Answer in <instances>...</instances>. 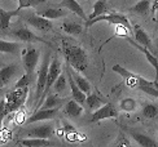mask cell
I'll return each mask as SVG.
<instances>
[{
  "mask_svg": "<svg viewBox=\"0 0 158 147\" xmlns=\"http://www.w3.org/2000/svg\"><path fill=\"white\" fill-rule=\"evenodd\" d=\"M117 116H118L117 107L113 103L106 102L105 105H102L100 109L94 111V113H92V116H91V121L96 123V121H100V120H104V119H113Z\"/></svg>",
  "mask_w": 158,
  "mask_h": 147,
  "instance_id": "11",
  "label": "cell"
},
{
  "mask_svg": "<svg viewBox=\"0 0 158 147\" xmlns=\"http://www.w3.org/2000/svg\"><path fill=\"white\" fill-rule=\"evenodd\" d=\"M9 113L8 109H6V105H5V99H3L2 102H0V123H2V120L4 116H6Z\"/></svg>",
  "mask_w": 158,
  "mask_h": 147,
  "instance_id": "37",
  "label": "cell"
},
{
  "mask_svg": "<svg viewBox=\"0 0 158 147\" xmlns=\"http://www.w3.org/2000/svg\"><path fill=\"white\" fill-rule=\"evenodd\" d=\"M157 88H158V83H157Z\"/></svg>",
  "mask_w": 158,
  "mask_h": 147,
  "instance_id": "42",
  "label": "cell"
},
{
  "mask_svg": "<svg viewBox=\"0 0 158 147\" xmlns=\"http://www.w3.org/2000/svg\"><path fill=\"white\" fill-rule=\"evenodd\" d=\"M18 146H25V147H47L51 146V142L47 138H32L27 137L25 139H19Z\"/></svg>",
  "mask_w": 158,
  "mask_h": 147,
  "instance_id": "22",
  "label": "cell"
},
{
  "mask_svg": "<svg viewBox=\"0 0 158 147\" xmlns=\"http://www.w3.org/2000/svg\"><path fill=\"white\" fill-rule=\"evenodd\" d=\"M23 111H19L18 113H17V115H16V121L19 124V123H23ZM25 121H26V120H25Z\"/></svg>",
  "mask_w": 158,
  "mask_h": 147,
  "instance_id": "40",
  "label": "cell"
},
{
  "mask_svg": "<svg viewBox=\"0 0 158 147\" xmlns=\"http://www.w3.org/2000/svg\"><path fill=\"white\" fill-rule=\"evenodd\" d=\"M134 30H135V42H137L139 44H141L143 46L148 48L150 52L154 53V54L158 57V52H157V49H154V46L152 44V40H150V38H149V35L147 34V32L144 31L139 25H136Z\"/></svg>",
  "mask_w": 158,
  "mask_h": 147,
  "instance_id": "15",
  "label": "cell"
},
{
  "mask_svg": "<svg viewBox=\"0 0 158 147\" xmlns=\"http://www.w3.org/2000/svg\"><path fill=\"white\" fill-rule=\"evenodd\" d=\"M58 111H60L58 107H55V109H39V110L34 111V113H32L29 119H26V123L32 124V123H36V121H44V120L55 119L58 115Z\"/></svg>",
  "mask_w": 158,
  "mask_h": 147,
  "instance_id": "13",
  "label": "cell"
},
{
  "mask_svg": "<svg viewBox=\"0 0 158 147\" xmlns=\"http://www.w3.org/2000/svg\"><path fill=\"white\" fill-rule=\"evenodd\" d=\"M10 35L15 36V38L18 39V40H21V42H26V43H43V44H45V45L51 46V43L45 42L44 39L36 36L34 32L30 31L27 27H23V26H21V27L13 29L12 32H10Z\"/></svg>",
  "mask_w": 158,
  "mask_h": 147,
  "instance_id": "10",
  "label": "cell"
},
{
  "mask_svg": "<svg viewBox=\"0 0 158 147\" xmlns=\"http://www.w3.org/2000/svg\"><path fill=\"white\" fill-rule=\"evenodd\" d=\"M38 14H40L44 18H48V19H57V18H61L64 16H66V12H65L62 8H52V6H47V8H43V9H38L36 10Z\"/></svg>",
  "mask_w": 158,
  "mask_h": 147,
  "instance_id": "19",
  "label": "cell"
},
{
  "mask_svg": "<svg viewBox=\"0 0 158 147\" xmlns=\"http://www.w3.org/2000/svg\"><path fill=\"white\" fill-rule=\"evenodd\" d=\"M127 134L134 139V141L139 145V146H143V147H157V142L154 141L153 138H150L149 136L144 134V133H140L137 130H134V129H127Z\"/></svg>",
  "mask_w": 158,
  "mask_h": 147,
  "instance_id": "14",
  "label": "cell"
},
{
  "mask_svg": "<svg viewBox=\"0 0 158 147\" xmlns=\"http://www.w3.org/2000/svg\"><path fill=\"white\" fill-rule=\"evenodd\" d=\"M114 26H115V34L118 36H123V38L128 36L127 34H128L130 30L126 27V26H123V25H114Z\"/></svg>",
  "mask_w": 158,
  "mask_h": 147,
  "instance_id": "36",
  "label": "cell"
},
{
  "mask_svg": "<svg viewBox=\"0 0 158 147\" xmlns=\"http://www.w3.org/2000/svg\"><path fill=\"white\" fill-rule=\"evenodd\" d=\"M150 8H152V3H150V0H140V2H137L135 5H132L130 8L131 13H134V14H137V16H147Z\"/></svg>",
  "mask_w": 158,
  "mask_h": 147,
  "instance_id": "23",
  "label": "cell"
},
{
  "mask_svg": "<svg viewBox=\"0 0 158 147\" xmlns=\"http://www.w3.org/2000/svg\"><path fill=\"white\" fill-rule=\"evenodd\" d=\"M56 133L55 125L47 123V124H40L36 126H32L23 132V134L26 137H32V138H47L49 139L51 137H53Z\"/></svg>",
  "mask_w": 158,
  "mask_h": 147,
  "instance_id": "9",
  "label": "cell"
},
{
  "mask_svg": "<svg viewBox=\"0 0 158 147\" xmlns=\"http://www.w3.org/2000/svg\"><path fill=\"white\" fill-rule=\"evenodd\" d=\"M62 132H65L66 134H71V133H75V128L73 125H70L68 121H64V129Z\"/></svg>",
  "mask_w": 158,
  "mask_h": 147,
  "instance_id": "39",
  "label": "cell"
},
{
  "mask_svg": "<svg viewBox=\"0 0 158 147\" xmlns=\"http://www.w3.org/2000/svg\"><path fill=\"white\" fill-rule=\"evenodd\" d=\"M105 103H106V101L104 98H101L97 93H89V94H87V98H85V105L92 111H96Z\"/></svg>",
  "mask_w": 158,
  "mask_h": 147,
  "instance_id": "24",
  "label": "cell"
},
{
  "mask_svg": "<svg viewBox=\"0 0 158 147\" xmlns=\"http://www.w3.org/2000/svg\"><path fill=\"white\" fill-rule=\"evenodd\" d=\"M113 146H115V147H122V146H124V147H128V146H131V143H130V141L126 138V136L123 134V132H121L119 133V136H118V138L115 139V142L113 143Z\"/></svg>",
  "mask_w": 158,
  "mask_h": 147,
  "instance_id": "35",
  "label": "cell"
},
{
  "mask_svg": "<svg viewBox=\"0 0 158 147\" xmlns=\"http://www.w3.org/2000/svg\"><path fill=\"white\" fill-rule=\"evenodd\" d=\"M119 107L123 112H134L137 107V102L135 98H123L119 102Z\"/></svg>",
  "mask_w": 158,
  "mask_h": 147,
  "instance_id": "30",
  "label": "cell"
},
{
  "mask_svg": "<svg viewBox=\"0 0 158 147\" xmlns=\"http://www.w3.org/2000/svg\"><path fill=\"white\" fill-rule=\"evenodd\" d=\"M150 10H152L153 13V16H154V21L158 22V0H153V3H152V8H150Z\"/></svg>",
  "mask_w": 158,
  "mask_h": 147,
  "instance_id": "38",
  "label": "cell"
},
{
  "mask_svg": "<svg viewBox=\"0 0 158 147\" xmlns=\"http://www.w3.org/2000/svg\"><path fill=\"white\" fill-rule=\"evenodd\" d=\"M108 10H109V8H108L106 0H97V2L94 4V10H92V13L88 16V19L96 18V17L102 16V14H106ZM88 19H87V21H88Z\"/></svg>",
  "mask_w": 158,
  "mask_h": 147,
  "instance_id": "26",
  "label": "cell"
},
{
  "mask_svg": "<svg viewBox=\"0 0 158 147\" xmlns=\"http://www.w3.org/2000/svg\"><path fill=\"white\" fill-rule=\"evenodd\" d=\"M62 52H64V56L66 58V61L75 71L83 72L85 69H87L88 57H87V53H85V50L82 48V46L71 45V44H68L66 42H64Z\"/></svg>",
  "mask_w": 158,
  "mask_h": 147,
  "instance_id": "1",
  "label": "cell"
},
{
  "mask_svg": "<svg viewBox=\"0 0 158 147\" xmlns=\"http://www.w3.org/2000/svg\"><path fill=\"white\" fill-rule=\"evenodd\" d=\"M18 72V67L17 65H9V66H5L0 70V88L8 85L10 83V80L17 75Z\"/></svg>",
  "mask_w": 158,
  "mask_h": 147,
  "instance_id": "18",
  "label": "cell"
},
{
  "mask_svg": "<svg viewBox=\"0 0 158 147\" xmlns=\"http://www.w3.org/2000/svg\"><path fill=\"white\" fill-rule=\"evenodd\" d=\"M126 40L127 42L132 45V46H135L136 49H139L143 54H144V57L147 58V61L152 65V67L154 69V71H156V79H154V81H158V57L154 54V53H152L148 48H145V46H143L141 44H139L137 42H135L134 39H131L130 36H126Z\"/></svg>",
  "mask_w": 158,
  "mask_h": 147,
  "instance_id": "12",
  "label": "cell"
},
{
  "mask_svg": "<svg viewBox=\"0 0 158 147\" xmlns=\"http://www.w3.org/2000/svg\"><path fill=\"white\" fill-rule=\"evenodd\" d=\"M156 49H158V38H157V42H156Z\"/></svg>",
  "mask_w": 158,
  "mask_h": 147,
  "instance_id": "41",
  "label": "cell"
},
{
  "mask_svg": "<svg viewBox=\"0 0 158 147\" xmlns=\"http://www.w3.org/2000/svg\"><path fill=\"white\" fill-rule=\"evenodd\" d=\"M101 21H105L110 25H123L131 31V23L128 21V18L123 14H119V13H110V14H102V16H98L96 18H92V19H88L85 21V27H91L92 25H95L97 22H101Z\"/></svg>",
  "mask_w": 158,
  "mask_h": 147,
  "instance_id": "7",
  "label": "cell"
},
{
  "mask_svg": "<svg viewBox=\"0 0 158 147\" xmlns=\"http://www.w3.org/2000/svg\"><path fill=\"white\" fill-rule=\"evenodd\" d=\"M27 93H29V86H25V88H16V90L9 92L4 98L8 111L13 112V111L19 110V107L25 103L26 98H27Z\"/></svg>",
  "mask_w": 158,
  "mask_h": 147,
  "instance_id": "3",
  "label": "cell"
},
{
  "mask_svg": "<svg viewBox=\"0 0 158 147\" xmlns=\"http://www.w3.org/2000/svg\"><path fill=\"white\" fill-rule=\"evenodd\" d=\"M62 30L69 35H81L83 31V27H82V25H79L77 22L65 21L62 23Z\"/></svg>",
  "mask_w": 158,
  "mask_h": 147,
  "instance_id": "29",
  "label": "cell"
},
{
  "mask_svg": "<svg viewBox=\"0 0 158 147\" xmlns=\"http://www.w3.org/2000/svg\"><path fill=\"white\" fill-rule=\"evenodd\" d=\"M45 0H18V9L25 8H32V6H38L40 4H44Z\"/></svg>",
  "mask_w": 158,
  "mask_h": 147,
  "instance_id": "33",
  "label": "cell"
},
{
  "mask_svg": "<svg viewBox=\"0 0 158 147\" xmlns=\"http://www.w3.org/2000/svg\"><path fill=\"white\" fill-rule=\"evenodd\" d=\"M31 83H32V79L27 75V74H23V75L21 76V79H19L18 81L16 83L15 88H25V86L31 85Z\"/></svg>",
  "mask_w": 158,
  "mask_h": 147,
  "instance_id": "34",
  "label": "cell"
},
{
  "mask_svg": "<svg viewBox=\"0 0 158 147\" xmlns=\"http://www.w3.org/2000/svg\"><path fill=\"white\" fill-rule=\"evenodd\" d=\"M64 112L66 113L69 117H79L83 112V105H81L79 102H77L75 99L71 98L66 102V105H65Z\"/></svg>",
  "mask_w": 158,
  "mask_h": 147,
  "instance_id": "20",
  "label": "cell"
},
{
  "mask_svg": "<svg viewBox=\"0 0 158 147\" xmlns=\"http://www.w3.org/2000/svg\"><path fill=\"white\" fill-rule=\"evenodd\" d=\"M49 58L51 56L47 54L44 57L43 62L40 65V69L38 70L36 74V89H35V101L36 103L39 102V99L43 96L44 89H45V84H47V76H48V70H49Z\"/></svg>",
  "mask_w": 158,
  "mask_h": 147,
  "instance_id": "6",
  "label": "cell"
},
{
  "mask_svg": "<svg viewBox=\"0 0 158 147\" xmlns=\"http://www.w3.org/2000/svg\"><path fill=\"white\" fill-rule=\"evenodd\" d=\"M143 116L147 119H154L156 116H158V106L153 105V103H147L143 107Z\"/></svg>",
  "mask_w": 158,
  "mask_h": 147,
  "instance_id": "32",
  "label": "cell"
},
{
  "mask_svg": "<svg viewBox=\"0 0 158 147\" xmlns=\"http://www.w3.org/2000/svg\"><path fill=\"white\" fill-rule=\"evenodd\" d=\"M68 84H69L68 79L65 77L64 75H60V76L57 77L56 81H55L53 86H52V89L55 90V93H57V94H60V93H64L65 90H66Z\"/></svg>",
  "mask_w": 158,
  "mask_h": 147,
  "instance_id": "31",
  "label": "cell"
},
{
  "mask_svg": "<svg viewBox=\"0 0 158 147\" xmlns=\"http://www.w3.org/2000/svg\"><path fill=\"white\" fill-rule=\"evenodd\" d=\"M19 10L18 8L15 10H5L0 8V29L2 30H8L10 26V19L13 17L19 16Z\"/></svg>",
  "mask_w": 158,
  "mask_h": 147,
  "instance_id": "21",
  "label": "cell"
},
{
  "mask_svg": "<svg viewBox=\"0 0 158 147\" xmlns=\"http://www.w3.org/2000/svg\"><path fill=\"white\" fill-rule=\"evenodd\" d=\"M22 17H23L26 23H29L30 26H32V27L39 30V31L45 32V31L52 30V27H53L51 19L44 18L40 14H38V13H23Z\"/></svg>",
  "mask_w": 158,
  "mask_h": 147,
  "instance_id": "8",
  "label": "cell"
},
{
  "mask_svg": "<svg viewBox=\"0 0 158 147\" xmlns=\"http://www.w3.org/2000/svg\"><path fill=\"white\" fill-rule=\"evenodd\" d=\"M113 71L119 74V75L123 77V80L126 81V84L131 88H137L139 89L140 86L143 85H149V84H153L154 81H149V80L141 77L140 75H136V74L131 72L128 70H126L124 67H122L121 65H114L113 66Z\"/></svg>",
  "mask_w": 158,
  "mask_h": 147,
  "instance_id": "4",
  "label": "cell"
},
{
  "mask_svg": "<svg viewBox=\"0 0 158 147\" xmlns=\"http://www.w3.org/2000/svg\"><path fill=\"white\" fill-rule=\"evenodd\" d=\"M61 75V62L58 61V58L55 57L53 58V61L51 62L49 65V70H48V76H47V84H45V89H44V93H43V96L40 97V99H39V102L35 105V107H34V111L39 110L40 109V106L42 103L44 102V99L45 97H47L49 93H51V89H52V86H53L55 81L57 80V77Z\"/></svg>",
  "mask_w": 158,
  "mask_h": 147,
  "instance_id": "2",
  "label": "cell"
},
{
  "mask_svg": "<svg viewBox=\"0 0 158 147\" xmlns=\"http://www.w3.org/2000/svg\"><path fill=\"white\" fill-rule=\"evenodd\" d=\"M64 102H65V99L58 97L57 93H56V94H51V93H49V94L45 97L44 102L42 103L40 109H55V107H58L60 105H62Z\"/></svg>",
  "mask_w": 158,
  "mask_h": 147,
  "instance_id": "27",
  "label": "cell"
},
{
  "mask_svg": "<svg viewBox=\"0 0 158 147\" xmlns=\"http://www.w3.org/2000/svg\"><path fill=\"white\" fill-rule=\"evenodd\" d=\"M21 49L19 43L16 42H5V40H0V52L2 53H10V54H16Z\"/></svg>",
  "mask_w": 158,
  "mask_h": 147,
  "instance_id": "28",
  "label": "cell"
},
{
  "mask_svg": "<svg viewBox=\"0 0 158 147\" xmlns=\"http://www.w3.org/2000/svg\"><path fill=\"white\" fill-rule=\"evenodd\" d=\"M70 70V69H69ZM70 74H71V76H73V79H74V81L77 83V85L81 88L85 94H89L91 93V90H92V88H91V84L88 83V80L85 79V77H83L81 74H78L77 71H74V69L73 70H70Z\"/></svg>",
  "mask_w": 158,
  "mask_h": 147,
  "instance_id": "25",
  "label": "cell"
},
{
  "mask_svg": "<svg viewBox=\"0 0 158 147\" xmlns=\"http://www.w3.org/2000/svg\"><path fill=\"white\" fill-rule=\"evenodd\" d=\"M40 58V53L36 48H26L22 50V62H23V67H25V74L34 80V74L36 71V66Z\"/></svg>",
  "mask_w": 158,
  "mask_h": 147,
  "instance_id": "5",
  "label": "cell"
},
{
  "mask_svg": "<svg viewBox=\"0 0 158 147\" xmlns=\"http://www.w3.org/2000/svg\"><path fill=\"white\" fill-rule=\"evenodd\" d=\"M66 72H68L69 86H70V90H71V98L75 99V101L79 102L81 105L85 103V98H87V94H85V93L77 85V83L74 81V79H73V76H71V74H70V70H69V69L66 70Z\"/></svg>",
  "mask_w": 158,
  "mask_h": 147,
  "instance_id": "16",
  "label": "cell"
},
{
  "mask_svg": "<svg viewBox=\"0 0 158 147\" xmlns=\"http://www.w3.org/2000/svg\"><path fill=\"white\" fill-rule=\"evenodd\" d=\"M57 6H60V8H66L68 10H70L71 13L77 14L78 17H81L82 19H84V21H87V19H88L87 14L84 13L83 8L81 6V4L77 2V0H62V2L58 4Z\"/></svg>",
  "mask_w": 158,
  "mask_h": 147,
  "instance_id": "17",
  "label": "cell"
}]
</instances>
